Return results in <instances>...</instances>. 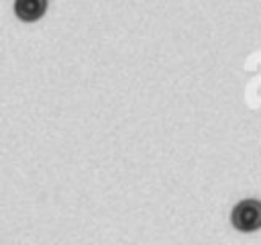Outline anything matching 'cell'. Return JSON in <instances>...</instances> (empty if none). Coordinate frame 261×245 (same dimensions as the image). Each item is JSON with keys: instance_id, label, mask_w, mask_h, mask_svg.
<instances>
[{"instance_id": "1", "label": "cell", "mask_w": 261, "mask_h": 245, "mask_svg": "<svg viewBox=\"0 0 261 245\" xmlns=\"http://www.w3.org/2000/svg\"><path fill=\"white\" fill-rule=\"evenodd\" d=\"M230 220H232V227L243 233L261 229V200H255V198L241 200L239 204H234L230 212Z\"/></svg>"}, {"instance_id": "2", "label": "cell", "mask_w": 261, "mask_h": 245, "mask_svg": "<svg viewBox=\"0 0 261 245\" xmlns=\"http://www.w3.org/2000/svg\"><path fill=\"white\" fill-rule=\"evenodd\" d=\"M45 10H47V0H16L14 2V12L24 22L39 20L45 14Z\"/></svg>"}]
</instances>
